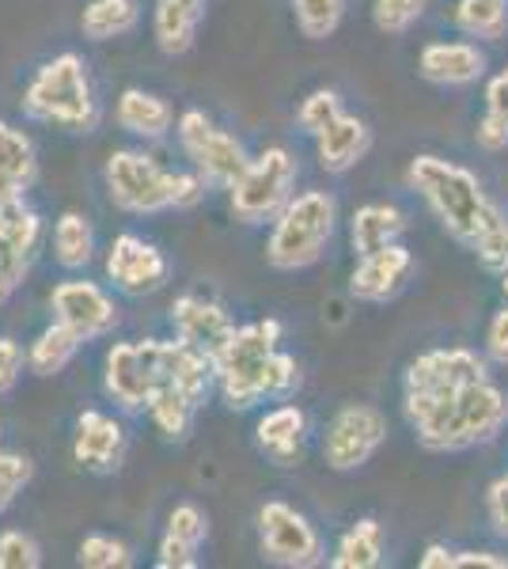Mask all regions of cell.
Wrapping results in <instances>:
<instances>
[{
    "instance_id": "18",
    "label": "cell",
    "mask_w": 508,
    "mask_h": 569,
    "mask_svg": "<svg viewBox=\"0 0 508 569\" xmlns=\"http://www.w3.org/2000/svg\"><path fill=\"white\" fill-rule=\"evenodd\" d=\"M168 323L175 338H182L187 346L209 357L217 353L239 327L232 311L220 305V300L201 297V292H182V297H175L168 308Z\"/></svg>"
},
{
    "instance_id": "23",
    "label": "cell",
    "mask_w": 508,
    "mask_h": 569,
    "mask_svg": "<svg viewBox=\"0 0 508 569\" xmlns=\"http://www.w3.org/2000/svg\"><path fill=\"white\" fill-rule=\"evenodd\" d=\"M34 182H39V149L31 133L0 118V206L27 201Z\"/></svg>"
},
{
    "instance_id": "19",
    "label": "cell",
    "mask_w": 508,
    "mask_h": 569,
    "mask_svg": "<svg viewBox=\"0 0 508 569\" xmlns=\"http://www.w3.org/2000/svg\"><path fill=\"white\" fill-rule=\"evenodd\" d=\"M308 437H311V418L292 399L266 407L255 421V448L273 467H300Z\"/></svg>"
},
{
    "instance_id": "47",
    "label": "cell",
    "mask_w": 508,
    "mask_h": 569,
    "mask_svg": "<svg viewBox=\"0 0 508 569\" xmlns=\"http://www.w3.org/2000/svg\"><path fill=\"white\" fill-rule=\"evenodd\" d=\"M486 110H497V114L508 118V66L486 80Z\"/></svg>"
},
{
    "instance_id": "4",
    "label": "cell",
    "mask_w": 508,
    "mask_h": 569,
    "mask_svg": "<svg viewBox=\"0 0 508 569\" xmlns=\"http://www.w3.org/2000/svg\"><path fill=\"white\" fill-rule=\"evenodd\" d=\"M338 198L330 190H297L289 206L273 217L270 240H266V262L277 273L311 270L338 232Z\"/></svg>"
},
{
    "instance_id": "21",
    "label": "cell",
    "mask_w": 508,
    "mask_h": 569,
    "mask_svg": "<svg viewBox=\"0 0 508 569\" xmlns=\"http://www.w3.org/2000/svg\"><path fill=\"white\" fill-rule=\"evenodd\" d=\"M206 539H209V512L198 501H179L168 512V528H163L160 543H156V566L198 569Z\"/></svg>"
},
{
    "instance_id": "24",
    "label": "cell",
    "mask_w": 508,
    "mask_h": 569,
    "mask_svg": "<svg viewBox=\"0 0 508 569\" xmlns=\"http://www.w3.org/2000/svg\"><path fill=\"white\" fill-rule=\"evenodd\" d=\"M209 0H152V39L160 53L182 58L193 50Z\"/></svg>"
},
{
    "instance_id": "41",
    "label": "cell",
    "mask_w": 508,
    "mask_h": 569,
    "mask_svg": "<svg viewBox=\"0 0 508 569\" xmlns=\"http://www.w3.org/2000/svg\"><path fill=\"white\" fill-rule=\"evenodd\" d=\"M27 372V350L16 338H0V399L16 391Z\"/></svg>"
},
{
    "instance_id": "43",
    "label": "cell",
    "mask_w": 508,
    "mask_h": 569,
    "mask_svg": "<svg viewBox=\"0 0 508 569\" xmlns=\"http://www.w3.org/2000/svg\"><path fill=\"white\" fill-rule=\"evenodd\" d=\"M486 520H489V528H494V536L508 543V471L497 475V479L489 482V490H486Z\"/></svg>"
},
{
    "instance_id": "25",
    "label": "cell",
    "mask_w": 508,
    "mask_h": 569,
    "mask_svg": "<svg viewBox=\"0 0 508 569\" xmlns=\"http://www.w3.org/2000/svg\"><path fill=\"white\" fill-rule=\"evenodd\" d=\"M114 122L137 141H163L175 130V107L160 91L149 88H126L114 103Z\"/></svg>"
},
{
    "instance_id": "26",
    "label": "cell",
    "mask_w": 508,
    "mask_h": 569,
    "mask_svg": "<svg viewBox=\"0 0 508 569\" xmlns=\"http://www.w3.org/2000/svg\"><path fill=\"white\" fill-rule=\"evenodd\" d=\"M406 228H410V220L395 201H368V206H357L353 217H349V247L360 259V254L402 243Z\"/></svg>"
},
{
    "instance_id": "12",
    "label": "cell",
    "mask_w": 508,
    "mask_h": 569,
    "mask_svg": "<svg viewBox=\"0 0 508 569\" xmlns=\"http://www.w3.org/2000/svg\"><path fill=\"white\" fill-rule=\"evenodd\" d=\"M103 278L118 297L149 300L171 281V259L137 232H118L103 254Z\"/></svg>"
},
{
    "instance_id": "40",
    "label": "cell",
    "mask_w": 508,
    "mask_h": 569,
    "mask_svg": "<svg viewBox=\"0 0 508 569\" xmlns=\"http://www.w3.org/2000/svg\"><path fill=\"white\" fill-rule=\"evenodd\" d=\"M209 182L198 176L193 168H182L175 171V194H171V209L175 213H190V209H198L201 201L209 198Z\"/></svg>"
},
{
    "instance_id": "49",
    "label": "cell",
    "mask_w": 508,
    "mask_h": 569,
    "mask_svg": "<svg viewBox=\"0 0 508 569\" xmlns=\"http://www.w3.org/2000/svg\"><path fill=\"white\" fill-rule=\"evenodd\" d=\"M501 292H505V300H508V270L501 273Z\"/></svg>"
},
{
    "instance_id": "33",
    "label": "cell",
    "mask_w": 508,
    "mask_h": 569,
    "mask_svg": "<svg viewBox=\"0 0 508 569\" xmlns=\"http://www.w3.org/2000/svg\"><path fill=\"white\" fill-rule=\"evenodd\" d=\"M297 31L308 42H327L346 20V0H289Z\"/></svg>"
},
{
    "instance_id": "6",
    "label": "cell",
    "mask_w": 508,
    "mask_h": 569,
    "mask_svg": "<svg viewBox=\"0 0 508 569\" xmlns=\"http://www.w3.org/2000/svg\"><path fill=\"white\" fill-rule=\"evenodd\" d=\"M300 182V160L289 144H266L247 160L243 176L228 187V209L239 224L258 228L273 224V217L297 194Z\"/></svg>"
},
{
    "instance_id": "17",
    "label": "cell",
    "mask_w": 508,
    "mask_h": 569,
    "mask_svg": "<svg viewBox=\"0 0 508 569\" xmlns=\"http://www.w3.org/2000/svg\"><path fill=\"white\" fill-rule=\"evenodd\" d=\"M418 270V259L406 243H391L384 251L360 254L349 273V297L360 305H391Z\"/></svg>"
},
{
    "instance_id": "36",
    "label": "cell",
    "mask_w": 508,
    "mask_h": 569,
    "mask_svg": "<svg viewBox=\"0 0 508 569\" xmlns=\"http://www.w3.org/2000/svg\"><path fill=\"white\" fill-rule=\"evenodd\" d=\"M425 8H429V0H372V23L380 34L399 39L421 23Z\"/></svg>"
},
{
    "instance_id": "37",
    "label": "cell",
    "mask_w": 508,
    "mask_h": 569,
    "mask_svg": "<svg viewBox=\"0 0 508 569\" xmlns=\"http://www.w3.org/2000/svg\"><path fill=\"white\" fill-rule=\"evenodd\" d=\"M341 96L335 88H316V91H308V96L300 99V107H297V126H300V133H308V137H319L322 130H327L330 122L341 114Z\"/></svg>"
},
{
    "instance_id": "32",
    "label": "cell",
    "mask_w": 508,
    "mask_h": 569,
    "mask_svg": "<svg viewBox=\"0 0 508 569\" xmlns=\"http://www.w3.org/2000/svg\"><path fill=\"white\" fill-rule=\"evenodd\" d=\"M451 23L464 31L467 39L497 42L508 31V0H456L451 8Z\"/></svg>"
},
{
    "instance_id": "46",
    "label": "cell",
    "mask_w": 508,
    "mask_h": 569,
    "mask_svg": "<svg viewBox=\"0 0 508 569\" xmlns=\"http://www.w3.org/2000/svg\"><path fill=\"white\" fill-rule=\"evenodd\" d=\"M508 569V558L505 555H494V550H478V547H467L459 550L456 547V569Z\"/></svg>"
},
{
    "instance_id": "34",
    "label": "cell",
    "mask_w": 508,
    "mask_h": 569,
    "mask_svg": "<svg viewBox=\"0 0 508 569\" xmlns=\"http://www.w3.org/2000/svg\"><path fill=\"white\" fill-rule=\"evenodd\" d=\"M77 562L84 569H129L137 562V555L126 539L110 536V531H91V536L80 539Z\"/></svg>"
},
{
    "instance_id": "45",
    "label": "cell",
    "mask_w": 508,
    "mask_h": 569,
    "mask_svg": "<svg viewBox=\"0 0 508 569\" xmlns=\"http://www.w3.org/2000/svg\"><path fill=\"white\" fill-rule=\"evenodd\" d=\"M475 141H478V149H486V152H505L508 149V118L497 114V110H486L475 126Z\"/></svg>"
},
{
    "instance_id": "29",
    "label": "cell",
    "mask_w": 508,
    "mask_h": 569,
    "mask_svg": "<svg viewBox=\"0 0 508 569\" xmlns=\"http://www.w3.org/2000/svg\"><path fill=\"white\" fill-rule=\"evenodd\" d=\"M387 558V531L380 517H357L338 536L327 562L335 569H376Z\"/></svg>"
},
{
    "instance_id": "20",
    "label": "cell",
    "mask_w": 508,
    "mask_h": 569,
    "mask_svg": "<svg viewBox=\"0 0 508 569\" xmlns=\"http://www.w3.org/2000/svg\"><path fill=\"white\" fill-rule=\"evenodd\" d=\"M489 58L478 42L470 39H440L421 46L418 53V72L421 80L437 88H470L486 77Z\"/></svg>"
},
{
    "instance_id": "22",
    "label": "cell",
    "mask_w": 508,
    "mask_h": 569,
    "mask_svg": "<svg viewBox=\"0 0 508 569\" xmlns=\"http://www.w3.org/2000/svg\"><path fill=\"white\" fill-rule=\"evenodd\" d=\"M311 141H316V160L327 176H349L372 152V126L353 110H341L335 122Z\"/></svg>"
},
{
    "instance_id": "39",
    "label": "cell",
    "mask_w": 508,
    "mask_h": 569,
    "mask_svg": "<svg viewBox=\"0 0 508 569\" xmlns=\"http://www.w3.org/2000/svg\"><path fill=\"white\" fill-rule=\"evenodd\" d=\"M39 566H42V547L31 531L23 528L0 531V569H39Z\"/></svg>"
},
{
    "instance_id": "10",
    "label": "cell",
    "mask_w": 508,
    "mask_h": 569,
    "mask_svg": "<svg viewBox=\"0 0 508 569\" xmlns=\"http://www.w3.org/2000/svg\"><path fill=\"white\" fill-rule=\"evenodd\" d=\"M387 415L372 402H346L322 433V463L338 475H353L368 467L387 445Z\"/></svg>"
},
{
    "instance_id": "27",
    "label": "cell",
    "mask_w": 508,
    "mask_h": 569,
    "mask_svg": "<svg viewBox=\"0 0 508 569\" xmlns=\"http://www.w3.org/2000/svg\"><path fill=\"white\" fill-rule=\"evenodd\" d=\"M198 415H201V402L187 391L171 388V383H156L149 410H145L156 437L168 440V445H187L193 426H198Z\"/></svg>"
},
{
    "instance_id": "9",
    "label": "cell",
    "mask_w": 508,
    "mask_h": 569,
    "mask_svg": "<svg viewBox=\"0 0 508 569\" xmlns=\"http://www.w3.org/2000/svg\"><path fill=\"white\" fill-rule=\"evenodd\" d=\"M175 137H179V149L190 160V168L209 182L212 190H228L232 182L243 176L247 144L236 133H228L225 126H217L206 110L190 107L175 118Z\"/></svg>"
},
{
    "instance_id": "1",
    "label": "cell",
    "mask_w": 508,
    "mask_h": 569,
    "mask_svg": "<svg viewBox=\"0 0 508 569\" xmlns=\"http://www.w3.org/2000/svg\"><path fill=\"white\" fill-rule=\"evenodd\" d=\"M414 437L425 452H467V448L489 445L508 426V391L494 380H475L459 391L437 395V399L402 402Z\"/></svg>"
},
{
    "instance_id": "13",
    "label": "cell",
    "mask_w": 508,
    "mask_h": 569,
    "mask_svg": "<svg viewBox=\"0 0 508 569\" xmlns=\"http://www.w3.org/2000/svg\"><path fill=\"white\" fill-rule=\"evenodd\" d=\"M486 376H489L486 357H478L467 346H437V350H425L406 365L402 402L437 399V395L459 391L475 380H486Z\"/></svg>"
},
{
    "instance_id": "28",
    "label": "cell",
    "mask_w": 508,
    "mask_h": 569,
    "mask_svg": "<svg viewBox=\"0 0 508 569\" xmlns=\"http://www.w3.org/2000/svg\"><path fill=\"white\" fill-rule=\"evenodd\" d=\"M50 247H53V262H58L64 273H84L99 254L96 224H91L80 209H64V213L53 220Z\"/></svg>"
},
{
    "instance_id": "11",
    "label": "cell",
    "mask_w": 508,
    "mask_h": 569,
    "mask_svg": "<svg viewBox=\"0 0 508 569\" xmlns=\"http://www.w3.org/2000/svg\"><path fill=\"white\" fill-rule=\"evenodd\" d=\"M50 311L58 323L69 327L72 335H80L84 346L110 338L122 323V305L114 300V289L84 278V273H69L64 281L53 284Z\"/></svg>"
},
{
    "instance_id": "16",
    "label": "cell",
    "mask_w": 508,
    "mask_h": 569,
    "mask_svg": "<svg viewBox=\"0 0 508 569\" xmlns=\"http://www.w3.org/2000/svg\"><path fill=\"white\" fill-rule=\"evenodd\" d=\"M126 426L118 415L99 407L80 410L72 426V463L88 475H114L126 460Z\"/></svg>"
},
{
    "instance_id": "3",
    "label": "cell",
    "mask_w": 508,
    "mask_h": 569,
    "mask_svg": "<svg viewBox=\"0 0 508 569\" xmlns=\"http://www.w3.org/2000/svg\"><path fill=\"white\" fill-rule=\"evenodd\" d=\"M23 118L64 133H91L103 118L91 69L77 50H61L31 72L20 99Z\"/></svg>"
},
{
    "instance_id": "31",
    "label": "cell",
    "mask_w": 508,
    "mask_h": 569,
    "mask_svg": "<svg viewBox=\"0 0 508 569\" xmlns=\"http://www.w3.org/2000/svg\"><path fill=\"white\" fill-rule=\"evenodd\" d=\"M141 27V0H88L80 12V34L88 42H114Z\"/></svg>"
},
{
    "instance_id": "44",
    "label": "cell",
    "mask_w": 508,
    "mask_h": 569,
    "mask_svg": "<svg viewBox=\"0 0 508 569\" xmlns=\"http://www.w3.org/2000/svg\"><path fill=\"white\" fill-rule=\"evenodd\" d=\"M486 361L508 369V305L497 308L494 316H489V327H486Z\"/></svg>"
},
{
    "instance_id": "8",
    "label": "cell",
    "mask_w": 508,
    "mask_h": 569,
    "mask_svg": "<svg viewBox=\"0 0 508 569\" xmlns=\"http://www.w3.org/2000/svg\"><path fill=\"white\" fill-rule=\"evenodd\" d=\"M255 536L258 550L270 566L281 569H316L327 562V539L311 525L308 512H300L297 505L270 498L258 505L255 517Z\"/></svg>"
},
{
    "instance_id": "35",
    "label": "cell",
    "mask_w": 508,
    "mask_h": 569,
    "mask_svg": "<svg viewBox=\"0 0 508 569\" xmlns=\"http://www.w3.org/2000/svg\"><path fill=\"white\" fill-rule=\"evenodd\" d=\"M303 383V369L297 361V353L289 350H273L270 365H266V380H262V402H285L297 399Z\"/></svg>"
},
{
    "instance_id": "38",
    "label": "cell",
    "mask_w": 508,
    "mask_h": 569,
    "mask_svg": "<svg viewBox=\"0 0 508 569\" xmlns=\"http://www.w3.org/2000/svg\"><path fill=\"white\" fill-rule=\"evenodd\" d=\"M34 482V460L23 452L4 448L0 452V512H8L16 505V498Z\"/></svg>"
},
{
    "instance_id": "50",
    "label": "cell",
    "mask_w": 508,
    "mask_h": 569,
    "mask_svg": "<svg viewBox=\"0 0 508 569\" xmlns=\"http://www.w3.org/2000/svg\"><path fill=\"white\" fill-rule=\"evenodd\" d=\"M0 452H4V429H0Z\"/></svg>"
},
{
    "instance_id": "5",
    "label": "cell",
    "mask_w": 508,
    "mask_h": 569,
    "mask_svg": "<svg viewBox=\"0 0 508 569\" xmlns=\"http://www.w3.org/2000/svg\"><path fill=\"white\" fill-rule=\"evenodd\" d=\"M285 323L273 316L239 323L225 346L212 353V372H217V395L228 410H255L262 402V380L273 350H281Z\"/></svg>"
},
{
    "instance_id": "15",
    "label": "cell",
    "mask_w": 508,
    "mask_h": 569,
    "mask_svg": "<svg viewBox=\"0 0 508 569\" xmlns=\"http://www.w3.org/2000/svg\"><path fill=\"white\" fill-rule=\"evenodd\" d=\"M103 391L122 415L145 418L156 391V365L149 338L141 342H114L103 357Z\"/></svg>"
},
{
    "instance_id": "2",
    "label": "cell",
    "mask_w": 508,
    "mask_h": 569,
    "mask_svg": "<svg viewBox=\"0 0 508 569\" xmlns=\"http://www.w3.org/2000/svg\"><path fill=\"white\" fill-rule=\"evenodd\" d=\"M406 187L429 206V213L440 220V228L451 240L470 247V251H475L478 240H486L497 224L508 220L505 209L489 198L482 179L464 163L445 160V156H414L410 168H406Z\"/></svg>"
},
{
    "instance_id": "48",
    "label": "cell",
    "mask_w": 508,
    "mask_h": 569,
    "mask_svg": "<svg viewBox=\"0 0 508 569\" xmlns=\"http://www.w3.org/2000/svg\"><path fill=\"white\" fill-rule=\"evenodd\" d=\"M421 569H456V547L448 543H429L418 558Z\"/></svg>"
},
{
    "instance_id": "42",
    "label": "cell",
    "mask_w": 508,
    "mask_h": 569,
    "mask_svg": "<svg viewBox=\"0 0 508 569\" xmlns=\"http://www.w3.org/2000/svg\"><path fill=\"white\" fill-rule=\"evenodd\" d=\"M475 254H478V262H482L489 273H497V278H501V273L508 270V220H505V224H497L486 240L475 243Z\"/></svg>"
},
{
    "instance_id": "30",
    "label": "cell",
    "mask_w": 508,
    "mask_h": 569,
    "mask_svg": "<svg viewBox=\"0 0 508 569\" xmlns=\"http://www.w3.org/2000/svg\"><path fill=\"white\" fill-rule=\"evenodd\" d=\"M80 350H84L80 335H72V330L58 323V319H50V323L31 338V346H27V372L42 376V380L61 376L72 361H77Z\"/></svg>"
},
{
    "instance_id": "14",
    "label": "cell",
    "mask_w": 508,
    "mask_h": 569,
    "mask_svg": "<svg viewBox=\"0 0 508 569\" xmlns=\"http://www.w3.org/2000/svg\"><path fill=\"white\" fill-rule=\"evenodd\" d=\"M46 236V220L31 201L0 206V308L20 292Z\"/></svg>"
},
{
    "instance_id": "7",
    "label": "cell",
    "mask_w": 508,
    "mask_h": 569,
    "mask_svg": "<svg viewBox=\"0 0 508 569\" xmlns=\"http://www.w3.org/2000/svg\"><path fill=\"white\" fill-rule=\"evenodd\" d=\"M103 187L118 213L126 217H160L171 213L175 168H163L145 149H114L103 163Z\"/></svg>"
}]
</instances>
